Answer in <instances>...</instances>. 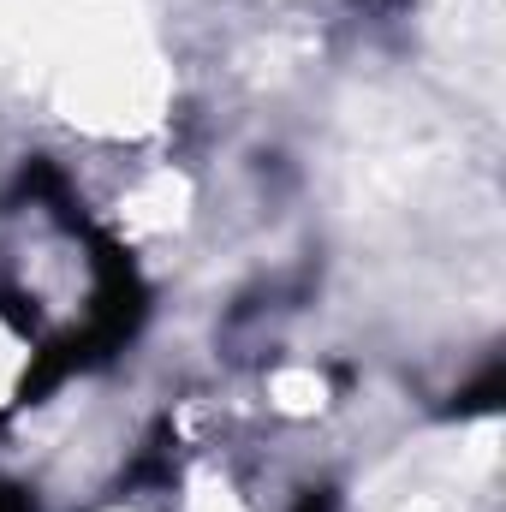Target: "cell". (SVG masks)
Segmentation results:
<instances>
[{
	"mask_svg": "<svg viewBox=\"0 0 506 512\" xmlns=\"http://www.w3.org/2000/svg\"><path fill=\"white\" fill-rule=\"evenodd\" d=\"M18 191H30L36 203H48V209L60 215V227H66L72 239H84V251H90V274H96L84 328L48 340V346L30 358L24 382H18V399H12V405H36V399H48L54 387L66 382V376L96 370L102 358L126 352V340L143 328V316H149V286H143V274H137L131 251L114 239V233H102V227H90L84 215H72V197H66V185H60V173H54L48 161H24Z\"/></svg>",
	"mask_w": 506,
	"mask_h": 512,
	"instance_id": "6da1fadb",
	"label": "cell"
},
{
	"mask_svg": "<svg viewBox=\"0 0 506 512\" xmlns=\"http://www.w3.org/2000/svg\"><path fill=\"white\" fill-rule=\"evenodd\" d=\"M501 399H506V370H501V358H495L477 382L459 393V405H453V411H459V417H483V411H495Z\"/></svg>",
	"mask_w": 506,
	"mask_h": 512,
	"instance_id": "7a4b0ae2",
	"label": "cell"
},
{
	"mask_svg": "<svg viewBox=\"0 0 506 512\" xmlns=\"http://www.w3.org/2000/svg\"><path fill=\"white\" fill-rule=\"evenodd\" d=\"M0 512H36V495L18 483H0Z\"/></svg>",
	"mask_w": 506,
	"mask_h": 512,
	"instance_id": "3957f363",
	"label": "cell"
},
{
	"mask_svg": "<svg viewBox=\"0 0 506 512\" xmlns=\"http://www.w3.org/2000/svg\"><path fill=\"white\" fill-rule=\"evenodd\" d=\"M292 512H334V489H304Z\"/></svg>",
	"mask_w": 506,
	"mask_h": 512,
	"instance_id": "277c9868",
	"label": "cell"
}]
</instances>
